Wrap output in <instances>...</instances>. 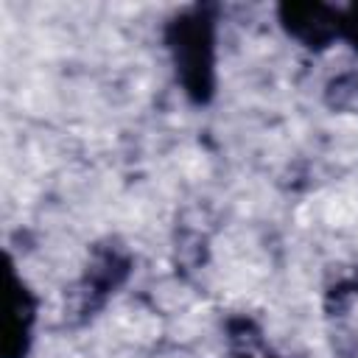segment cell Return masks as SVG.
Here are the masks:
<instances>
[{
	"label": "cell",
	"instance_id": "cell-5",
	"mask_svg": "<svg viewBox=\"0 0 358 358\" xmlns=\"http://www.w3.org/2000/svg\"><path fill=\"white\" fill-rule=\"evenodd\" d=\"M227 336L232 344V358H280L277 352L260 344V330L252 319L235 316L227 322Z\"/></svg>",
	"mask_w": 358,
	"mask_h": 358
},
{
	"label": "cell",
	"instance_id": "cell-1",
	"mask_svg": "<svg viewBox=\"0 0 358 358\" xmlns=\"http://www.w3.org/2000/svg\"><path fill=\"white\" fill-rule=\"evenodd\" d=\"M218 14L215 3H193L162 28L173 78L193 106H210L218 92Z\"/></svg>",
	"mask_w": 358,
	"mask_h": 358
},
{
	"label": "cell",
	"instance_id": "cell-3",
	"mask_svg": "<svg viewBox=\"0 0 358 358\" xmlns=\"http://www.w3.org/2000/svg\"><path fill=\"white\" fill-rule=\"evenodd\" d=\"M39 319V299L31 285L17 274L14 260L6 266V319H3V358H28L34 347V327Z\"/></svg>",
	"mask_w": 358,
	"mask_h": 358
},
{
	"label": "cell",
	"instance_id": "cell-4",
	"mask_svg": "<svg viewBox=\"0 0 358 358\" xmlns=\"http://www.w3.org/2000/svg\"><path fill=\"white\" fill-rule=\"evenodd\" d=\"M277 22L288 39L310 53H324L341 39V8L327 3H280Z\"/></svg>",
	"mask_w": 358,
	"mask_h": 358
},
{
	"label": "cell",
	"instance_id": "cell-6",
	"mask_svg": "<svg viewBox=\"0 0 358 358\" xmlns=\"http://www.w3.org/2000/svg\"><path fill=\"white\" fill-rule=\"evenodd\" d=\"M341 39H347L352 50H358V3L341 8Z\"/></svg>",
	"mask_w": 358,
	"mask_h": 358
},
{
	"label": "cell",
	"instance_id": "cell-2",
	"mask_svg": "<svg viewBox=\"0 0 358 358\" xmlns=\"http://www.w3.org/2000/svg\"><path fill=\"white\" fill-rule=\"evenodd\" d=\"M131 266H134V260H131L129 249L120 246L117 241H103V243L92 246L90 263L84 266V274L76 282L73 313L78 316V322L92 319L109 302V296L117 294V288L129 280Z\"/></svg>",
	"mask_w": 358,
	"mask_h": 358
}]
</instances>
